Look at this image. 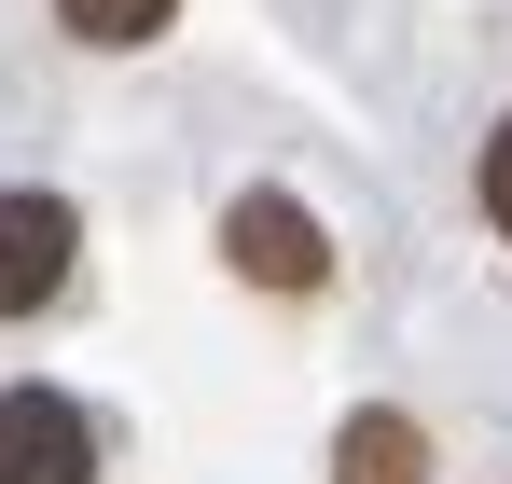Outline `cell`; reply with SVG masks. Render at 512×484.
I'll return each instance as SVG.
<instances>
[{
  "mask_svg": "<svg viewBox=\"0 0 512 484\" xmlns=\"http://www.w3.org/2000/svg\"><path fill=\"white\" fill-rule=\"evenodd\" d=\"M0 484H97V415L70 388H0Z\"/></svg>",
  "mask_w": 512,
  "mask_h": 484,
  "instance_id": "3",
  "label": "cell"
},
{
  "mask_svg": "<svg viewBox=\"0 0 512 484\" xmlns=\"http://www.w3.org/2000/svg\"><path fill=\"white\" fill-rule=\"evenodd\" d=\"M333 484H429V429L388 415V402L346 415V429H333Z\"/></svg>",
  "mask_w": 512,
  "mask_h": 484,
  "instance_id": "4",
  "label": "cell"
},
{
  "mask_svg": "<svg viewBox=\"0 0 512 484\" xmlns=\"http://www.w3.org/2000/svg\"><path fill=\"white\" fill-rule=\"evenodd\" d=\"M180 0H56V28L70 42H97V56H139V42H167Z\"/></svg>",
  "mask_w": 512,
  "mask_h": 484,
  "instance_id": "5",
  "label": "cell"
},
{
  "mask_svg": "<svg viewBox=\"0 0 512 484\" xmlns=\"http://www.w3.org/2000/svg\"><path fill=\"white\" fill-rule=\"evenodd\" d=\"M70 263H84V222H70V194H28V180H0V319H42V305L70 291Z\"/></svg>",
  "mask_w": 512,
  "mask_h": 484,
  "instance_id": "1",
  "label": "cell"
},
{
  "mask_svg": "<svg viewBox=\"0 0 512 484\" xmlns=\"http://www.w3.org/2000/svg\"><path fill=\"white\" fill-rule=\"evenodd\" d=\"M485 222H499V236H512V125H499V139H485Z\"/></svg>",
  "mask_w": 512,
  "mask_h": 484,
  "instance_id": "6",
  "label": "cell"
},
{
  "mask_svg": "<svg viewBox=\"0 0 512 484\" xmlns=\"http://www.w3.org/2000/svg\"><path fill=\"white\" fill-rule=\"evenodd\" d=\"M222 263H236L250 291H319V277H333V236H319V208H291V194H236V208H222Z\"/></svg>",
  "mask_w": 512,
  "mask_h": 484,
  "instance_id": "2",
  "label": "cell"
}]
</instances>
